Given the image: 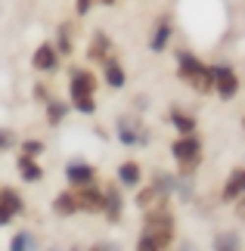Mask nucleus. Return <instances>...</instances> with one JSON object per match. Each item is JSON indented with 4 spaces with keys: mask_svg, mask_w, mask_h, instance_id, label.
Instances as JSON below:
<instances>
[{
    "mask_svg": "<svg viewBox=\"0 0 245 251\" xmlns=\"http://www.w3.org/2000/svg\"><path fill=\"white\" fill-rule=\"evenodd\" d=\"M171 242H174V217L168 214L164 205L149 208L143 214V233H140L136 248L140 251H159V248H168Z\"/></svg>",
    "mask_w": 245,
    "mask_h": 251,
    "instance_id": "obj_1",
    "label": "nucleus"
},
{
    "mask_svg": "<svg viewBox=\"0 0 245 251\" xmlns=\"http://www.w3.org/2000/svg\"><path fill=\"white\" fill-rule=\"evenodd\" d=\"M96 87H100V81H96L93 72L87 69H72L68 72V90H72V109L81 112V115H93L96 112Z\"/></svg>",
    "mask_w": 245,
    "mask_h": 251,
    "instance_id": "obj_2",
    "label": "nucleus"
},
{
    "mask_svg": "<svg viewBox=\"0 0 245 251\" xmlns=\"http://www.w3.org/2000/svg\"><path fill=\"white\" fill-rule=\"evenodd\" d=\"M177 75H180V81H186L192 87V90L211 93V65H205L195 53L177 50Z\"/></svg>",
    "mask_w": 245,
    "mask_h": 251,
    "instance_id": "obj_3",
    "label": "nucleus"
},
{
    "mask_svg": "<svg viewBox=\"0 0 245 251\" xmlns=\"http://www.w3.org/2000/svg\"><path fill=\"white\" fill-rule=\"evenodd\" d=\"M171 155L177 158V165H180V174H190L199 168V161H202V140L195 137V130L192 133H183L180 140H174L171 143Z\"/></svg>",
    "mask_w": 245,
    "mask_h": 251,
    "instance_id": "obj_4",
    "label": "nucleus"
},
{
    "mask_svg": "<svg viewBox=\"0 0 245 251\" xmlns=\"http://www.w3.org/2000/svg\"><path fill=\"white\" fill-rule=\"evenodd\" d=\"M115 133L121 146H149V127L140 121V115H118Z\"/></svg>",
    "mask_w": 245,
    "mask_h": 251,
    "instance_id": "obj_5",
    "label": "nucleus"
},
{
    "mask_svg": "<svg viewBox=\"0 0 245 251\" xmlns=\"http://www.w3.org/2000/svg\"><path fill=\"white\" fill-rule=\"evenodd\" d=\"M211 90L220 100H233L239 93V75L230 65H211Z\"/></svg>",
    "mask_w": 245,
    "mask_h": 251,
    "instance_id": "obj_6",
    "label": "nucleus"
},
{
    "mask_svg": "<svg viewBox=\"0 0 245 251\" xmlns=\"http://www.w3.org/2000/svg\"><path fill=\"white\" fill-rule=\"evenodd\" d=\"M75 201H78V211H90V214H96V211H103V189L93 186L90 183H84V186H75Z\"/></svg>",
    "mask_w": 245,
    "mask_h": 251,
    "instance_id": "obj_7",
    "label": "nucleus"
},
{
    "mask_svg": "<svg viewBox=\"0 0 245 251\" xmlns=\"http://www.w3.org/2000/svg\"><path fill=\"white\" fill-rule=\"evenodd\" d=\"M31 65H34V72H56L59 69V53H56V47L53 44H41L34 50V56H31Z\"/></svg>",
    "mask_w": 245,
    "mask_h": 251,
    "instance_id": "obj_8",
    "label": "nucleus"
},
{
    "mask_svg": "<svg viewBox=\"0 0 245 251\" xmlns=\"http://www.w3.org/2000/svg\"><path fill=\"white\" fill-rule=\"evenodd\" d=\"M171 34H174L171 16H162L159 25H155V31H152V37H149V50L152 53H164V50H168V44H171Z\"/></svg>",
    "mask_w": 245,
    "mask_h": 251,
    "instance_id": "obj_9",
    "label": "nucleus"
},
{
    "mask_svg": "<svg viewBox=\"0 0 245 251\" xmlns=\"http://www.w3.org/2000/svg\"><path fill=\"white\" fill-rule=\"evenodd\" d=\"M103 211L112 224L121 220V211H124V199H121V189L118 186H106L103 189Z\"/></svg>",
    "mask_w": 245,
    "mask_h": 251,
    "instance_id": "obj_10",
    "label": "nucleus"
},
{
    "mask_svg": "<svg viewBox=\"0 0 245 251\" xmlns=\"http://www.w3.org/2000/svg\"><path fill=\"white\" fill-rule=\"evenodd\" d=\"M65 180L72 183V186H84V183L96 180V171H93V165H87V161H68L65 165Z\"/></svg>",
    "mask_w": 245,
    "mask_h": 251,
    "instance_id": "obj_11",
    "label": "nucleus"
},
{
    "mask_svg": "<svg viewBox=\"0 0 245 251\" xmlns=\"http://www.w3.org/2000/svg\"><path fill=\"white\" fill-rule=\"evenodd\" d=\"M103 78H106V84H109L112 90H121V87L127 84V75L121 69V62L118 59H109V56L103 59Z\"/></svg>",
    "mask_w": 245,
    "mask_h": 251,
    "instance_id": "obj_12",
    "label": "nucleus"
},
{
    "mask_svg": "<svg viewBox=\"0 0 245 251\" xmlns=\"http://www.w3.org/2000/svg\"><path fill=\"white\" fill-rule=\"evenodd\" d=\"M16 171H19V177H22L25 183H41V180H44V168L37 165L31 155H19Z\"/></svg>",
    "mask_w": 245,
    "mask_h": 251,
    "instance_id": "obj_13",
    "label": "nucleus"
},
{
    "mask_svg": "<svg viewBox=\"0 0 245 251\" xmlns=\"http://www.w3.org/2000/svg\"><path fill=\"white\" fill-rule=\"evenodd\" d=\"M245 192V171L236 168L227 177V183H223V192H220V201H233V199H239Z\"/></svg>",
    "mask_w": 245,
    "mask_h": 251,
    "instance_id": "obj_14",
    "label": "nucleus"
},
{
    "mask_svg": "<svg viewBox=\"0 0 245 251\" xmlns=\"http://www.w3.org/2000/svg\"><path fill=\"white\" fill-rule=\"evenodd\" d=\"M109 50H112L109 34H106V31H96L93 41H90V47H87V59H90V62H103L106 56H109Z\"/></svg>",
    "mask_w": 245,
    "mask_h": 251,
    "instance_id": "obj_15",
    "label": "nucleus"
},
{
    "mask_svg": "<svg viewBox=\"0 0 245 251\" xmlns=\"http://www.w3.org/2000/svg\"><path fill=\"white\" fill-rule=\"evenodd\" d=\"M44 102H47V124H50V127H59L65 121V115H68V102L53 100V96H47Z\"/></svg>",
    "mask_w": 245,
    "mask_h": 251,
    "instance_id": "obj_16",
    "label": "nucleus"
},
{
    "mask_svg": "<svg viewBox=\"0 0 245 251\" xmlns=\"http://www.w3.org/2000/svg\"><path fill=\"white\" fill-rule=\"evenodd\" d=\"M53 214H59V217L78 214V201H75V192L72 189H65V192H59V196L53 199Z\"/></svg>",
    "mask_w": 245,
    "mask_h": 251,
    "instance_id": "obj_17",
    "label": "nucleus"
},
{
    "mask_svg": "<svg viewBox=\"0 0 245 251\" xmlns=\"http://www.w3.org/2000/svg\"><path fill=\"white\" fill-rule=\"evenodd\" d=\"M159 205H164V192H159L155 186H146V189L136 192V208L140 211H149V208H159Z\"/></svg>",
    "mask_w": 245,
    "mask_h": 251,
    "instance_id": "obj_18",
    "label": "nucleus"
},
{
    "mask_svg": "<svg viewBox=\"0 0 245 251\" xmlns=\"http://www.w3.org/2000/svg\"><path fill=\"white\" fill-rule=\"evenodd\" d=\"M143 174H140V165L136 161H121L118 165V183L121 186H140Z\"/></svg>",
    "mask_w": 245,
    "mask_h": 251,
    "instance_id": "obj_19",
    "label": "nucleus"
},
{
    "mask_svg": "<svg viewBox=\"0 0 245 251\" xmlns=\"http://www.w3.org/2000/svg\"><path fill=\"white\" fill-rule=\"evenodd\" d=\"M0 205H3L9 214H22L25 211V201H22V196H19L16 189H9V186H0Z\"/></svg>",
    "mask_w": 245,
    "mask_h": 251,
    "instance_id": "obj_20",
    "label": "nucleus"
},
{
    "mask_svg": "<svg viewBox=\"0 0 245 251\" xmlns=\"http://www.w3.org/2000/svg\"><path fill=\"white\" fill-rule=\"evenodd\" d=\"M168 121H171V127H177L180 133H192L195 130V118H192V115H186V112H180V109H171L168 112Z\"/></svg>",
    "mask_w": 245,
    "mask_h": 251,
    "instance_id": "obj_21",
    "label": "nucleus"
},
{
    "mask_svg": "<svg viewBox=\"0 0 245 251\" xmlns=\"http://www.w3.org/2000/svg\"><path fill=\"white\" fill-rule=\"evenodd\" d=\"M75 50V41H72V25H59V34H56V53L59 56H72Z\"/></svg>",
    "mask_w": 245,
    "mask_h": 251,
    "instance_id": "obj_22",
    "label": "nucleus"
},
{
    "mask_svg": "<svg viewBox=\"0 0 245 251\" xmlns=\"http://www.w3.org/2000/svg\"><path fill=\"white\" fill-rule=\"evenodd\" d=\"M9 248H13V251H25V248H34V239H31V233H16L13 239H9Z\"/></svg>",
    "mask_w": 245,
    "mask_h": 251,
    "instance_id": "obj_23",
    "label": "nucleus"
},
{
    "mask_svg": "<svg viewBox=\"0 0 245 251\" xmlns=\"http://www.w3.org/2000/svg\"><path fill=\"white\" fill-rule=\"evenodd\" d=\"M214 248H218V251H236L239 242H236V236H233V233H223V236L214 239Z\"/></svg>",
    "mask_w": 245,
    "mask_h": 251,
    "instance_id": "obj_24",
    "label": "nucleus"
},
{
    "mask_svg": "<svg viewBox=\"0 0 245 251\" xmlns=\"http://www.w3.org/2000/svg\"><path fill=\"white\" fill-rule=\"evenodd\" d=\"M44 149H47V146H44L41 140H22V155H31V158H37Z\"/></svg>",
    "mask_w": 245,
    "mask_h": 251,
    "instance_id": "obj_25",
    "label": "nucleus"
},
{
    "mask_svg": "<svg viewBox=\"0 0 245 251\" xmlns=\"http://www.w3.org/2000/svg\"><path fill=\"white\" fill-rule=\"evenodd\" d=\"M90 6H93V0H75V13L78 16H87V13H90Z\"/></svg>",
    "mask_w": 245,
    "mask_h": 251,
    "instance_id": "obj_26",
    "label": "nucleus"
},
{
    "mask_svg": "<svg viewBox=\"0 0 245 251\" xmlns=\"http://www.w3.org/2000/svg\"><path fill=\"white\" fill-rule=\"evenodd\" d=\"M13 143H16V140H13V133H9V130H0V152H6L9 146H13Z\"/></svg>",
    "mask_w": 245,
    "mask_h": 251,
    "instance_id": "obj_27",
    "label": "nucleus"
},
{
    "mask_svg": "<svg viewBox=\"0 0 245 251\" xmlns=\"http://www.w3.org/2000/svg\"><path fill=\"white\" fill-rule=\"evenodd\" d=\"M9 220H13V214H9L3 205H0V226H9Z\"/></svg>",
    "mask_w": 245,
    "mask_h": 251,
    "instance_id": "obj_28",
    "label": "nucleus"
},
{
    "mask_svg": "<svg viewBox=\"0 0 245 251\" xmlns=\"http://www.w3.org/2000/svg\"><path fill=\"white\" fill-rule=\"evenodd\" d=\"M34 96H37V100H41V102H44V100H47V96H50V93H47V90H44V87H41V84H37V87H34Z\"/></svg>",
    "mask_w": 245,
    "mask_h": 251,
    "instance_id": "obj_29",
    "label": "nucleus"
},
{
    "mask_svg": "<svg viewBox=\"0 0 245 251\" xmlns=\"http://www.w3.org/2000/svg\"><path fill=\"white\" fill-rule=\"evenodd\" d=\"M96 3H103V6H112V3H115V0H96Z\"/></svg>",
    "mask_w": 245,
    "mask_h": 251,
    "instance_id": "obj_30",
    "label": "nucleus"
}]
</instances>
